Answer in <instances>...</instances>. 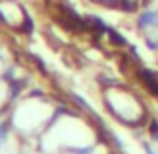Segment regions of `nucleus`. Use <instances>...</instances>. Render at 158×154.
Segmentation results:
<instances>
[{"label": "nucleus", "instance_id": "nucleus-3", "mask_svg": "<svg viewBox=\"0 0 158 154\" xmlns=\"http://www.w3.org/2000/svg\"><path fill=\"white\" fill-rule=\"evenodd\" d=\"M100 98L106 112L124 126H146L148 110L144 100L132 88L120 84V82H108L100 90Z\"/></svg>", "mask_w": 158, "mask_h": 154}, {"label": "nucleus", "instance_id": "nucleus-1", "mask_svg": "<svg viewBox=\"0 0 158 154\" xmlns=\"http://www.w3.org/2000/svg\"><path fill=\"white\" fill-rule=\"evenodd\" d=\"M100 140L98 126L82 114L80 108L58 106L48 128L38 138V150L44 154L90 152Z\"/></svg>", "mask_w": 158, "mask_h": 154}, {"label": "nucleus", "instance_id": "nucleus-2", "mask_svg": "<svg viewBox=\"0 0 158 154\" xmlns=\"http://www.w3.org/2000/svg\"><path fill=\"white\" fill-rule=\"evenodd\" d=\"M56 110L58 106L46 94L28 92L24 94V98H20L12 110V128L20 136H24V142L30 138H40V134L54 118Z\"/></svg>", "mask_w": 158, "mask_h": 154}]
</instances>
